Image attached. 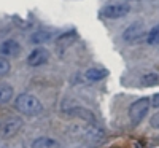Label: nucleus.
I'll list each match as a JSON object with an SVG mask.
<instances>
[{"label": "nucleus", "instance_id": "f257e3e1", "mask_svg": "<svg viewBox=\"0 0 159 148\" xmlns=\"http://www.w3.org/2000/svg\"><path fill=\"white\" fill-rule=\"evenodd\" d=\"M15 107L19 113L27 115V116H37L43 112L42 102L32 94H21V96H18L15 100Z\"/></svg>", "mask_w": 159, "mask_h": 148}, {"label": "nucleus", "instance_id": "f03ea898", "mask_svg": "<svg viewBox=\"0 0 159 148\" xmlns=\"http://www.w3.org/2000/svg\"><path fill=\"white\" fill-rule=\"evenodd\" d=\"M22 119L19 116H7L0 121V139H10L21 131Z\"/></svg>", "mask_w": 159, "mask_h": 148}, {"label": "nucleus", "instance_id": "7ed1b4c3", "mask_svg": "<svg viewBox=\"0 0 159 148\" xmlns=\"http://www.w3.org/2000/svg\"><path fill=\"white\" fill-rule=\"evenodd\" d=\"M150 99L148 97H142L139 100H135L129 107V118L134 124H139L140 121L147 116L148 110H150Z\"/></svg>", "mask_w": 159, "mask_h": 148}, {"label": "nucleus", "instance_id": "20e7f679", "mask_svg": "<svg viewBox=\"0 0 159 148\" xmlns=\"http://www.w3.org/2000/svg\"><path fill=\"white\" fill-rule=\"evenodd\" d=\"M129 11H130V7L126 3H111L102 10V16L107 19H118L129 15Z\"/></svg>", "mask_w": 159, "mask_h": 148}, {"label": "nucleus", "instance_id": "39448f33", "mask_svg": "<svg viewBox=\"0 0 159 148\" xmlns=\"http://www.w3.org/2000/svg\"><path fill=\"white\" fill-rule=\"evenodd\" d=\"M143 34H145V25L142 22H134L123 32V38L129 43H135L143 37Z\"/></svg>", "mask_w": 159, "mask_h": 148}, {"label": "nucleus", "instance_id": "423d86ee", "mask_svg": "<svg viewBox=\"0 0 159 148\" xmlns=\"http://www.w3.org/2000/svg\"><path fill=\"white\" fill-rule=\"evenodd\" d=\"M49 59V51L43 46H40V48H35L29 58H27V64L30 67H40V65H43L46 61Z\"/></svg>", "mask_w": 159, "mask_h": 148}, {"label": "nucleus", "instance_id": "0eeeda50", "mask_svg": "<svg viewBox=\"0 0 159 148\" xmlns=\"http://www.w3.org/2000/svg\"><path fill=\"white\" fill-rule=\"evenodd\" d=\"M0 51H2L3 56H18L19 51H21V46L18 45V42H15V40H7V42H3L2 46H0Z\"/></svg>", "mask_w": 159, "mask_h": 148}, {"label": "nucleus", "instance_id": "6e6552de", "mask_svg": "<svg viewBox=\"0 0 159 148\" xmlns=\"http://www.w3.org/2000/svg\"><path fill=\"white\" fill-rule=\"evenodd\" d=\"M76 40H78V35H76V32L70 30V32H65V34L59 35V37L56 38V45H57V46H62V48H65V46H70V45H73V43L76 42Z\"/></svg>", "mask_w": 159, "mask_h": 148}, {"label": "nucleus", "instance_id": "1a4fd4ad", "mask_svg": "<svg viewBox=\"0 0 159 148\" xmlns=\"http://www.w3.org/2000/svg\"><path fill=\"white\" fill-rule=\"evenodd\" d=\"M140 83H142V86H147V88L159 85V72L151 70V72L143 73V75L140 76Z\"/></svg>", "mask_w": 159, "mask_h": 148}, {"label": "nucleus", "instance_id": "9d476101", "mask_svg": "<svg viewBox=\"0 0 159 148\" xmlns=\"http://www.w3.org/2000/svg\"><path fill=\"white\" fill-rule=\"evenodd\" d=\"M30 148H57V142L51 137H38L32 142Z\"/></svg>", "mask_w": 159, "mask_h": 148}, {"label": "nucleus", "instance_id": "9b49d317", "mask_svg": "<svg viewBox=\"0 0 159 148\" xmlns=\"http://www.w3.org/2000/svg\"><path fill=\"white\" fill-rule=\"evenodd\" d=\"M105 76H108V70L107 69H89L86 70V78L91 80V81H99V80H103Z\"/></svg>", "mask_w": 159, "mask_h": 148}, {"label": "nucleus", "instance_id": "f8f14e48", "mask_svg": "<svg viewBox=\"0 0 159 148\" xmlns=\"http://www.w3.org/2000/svg\"><path fill=\"white\" fill-rule=\"evenodd\" d=\"M13 94H15V91L10 85H0V105L8 104L13 99Z\"/></svg>", "mask_w": 159, "mask_h": 148}, {"label": "nucleus", "instance_id": "ddd939ff", "mask_svg": "<svg viewBox=\"0 0 159 148\" xmlns=\"http://www.w3.org/2000/svg\"><path fill=\"white\" fill-rule=\"evenodd\" d=\"M147 43L148 45H159V24L157 25H154V27L148 32V35H147Z\"/></svg>", "mask_w": 159, "mask_h": 148}, {"label": "nucleus", "instance_id": "4468645a", "mask_svg": "<svg viewBox=\"0 0 159 148\" xmlns=\"http://www.w3.org/2000/svg\"><path fill=\"white\" fill-rule=\"evenodd\" d=\"M10 70H11V64H10V61H8L7 58H2V56H0V76L8 75Z\"/></svg>", "mask_w": 159, "mask_h": 148}, {"label": "nucleus", "instance_id": "2eb2a0df", "mask_svg": "<svg viewBox=\"0 0 159 148\" xmlns=\"http://www.w3.org/2000/svg\"><path fill=\"white\" fill-rule=\"evenodd\" d=\"M48 38H49V34L48 32H35L32 35V42L34 43H43V42H46Z\"/></svg>", "mask_w": 159, "mask_h": 148}, {"label": "nucleus", "instance_id": "dca6fc26", "mask_svg": "<svg viewBox=\"0 0 159 148\" xmlns=\"http://www.w3.org/2000/svg\"><path fill=\"white\" fill-rule=\"evenodd\" d=\"M150 126L153 129H157L159 131V112H156L151 118H150Z\"/></svg>", "mask_w": 159, "mask_h": 148}, {"label": "nucleus", "instance_id": "f3484780", "mask_svg": "<svg viewBox=\"0 0 159 148\" xmlns=\"http://www.w3.org/2000/svg\"><path fill=\"white\" fill-rule=\"evenodd\" d=\"M150 104L154 107V109H159V92H157V94H154L153 99L150 100Z\"/></svg>", "mask_w": 159, "mask_h": 148}]
</instances>
